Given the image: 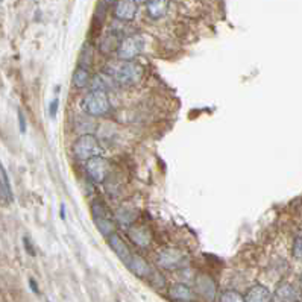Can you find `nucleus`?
<instances>
[{
  "mask_svg": "<svg viewBox=\"0 0 302 302\" xmlns=\"http://www.w3.org/2000/svg\"><path fill=\"white\" fill-rule=\"evenodd\" d=\"M92 213L93 217H111V213L101 201H95L92 203Z\"/></svg>",
  "mask_w": 302,
  "mask_h": 302,
  "instance_id": "4be33fe9",
  "label": "nucleus"
},
{
  "mask_svg": "<svg viewBox=\"0 0 302 302\" xmlns=\"http://www.w3.org/2000/svg\"><path fill=\"white\" fill-rule=\"evenodd\" d=\"M169 296H170L173 301L192 302L195 299V292H193L187 284L178 283V284H173V286L169 289Z\"/></svg>",
  "mask_w": 302,
  "mask_h": 302,
  "instance_id": "f8f14e48",
  "label": "nucleus"
},
{
  "mask_svg": "<svg viewBox=\"0 0 302 302\" xmlns=\"http://www.w3.org/2000/svg\"><path fill=\"white\" fill-rule=\"evenodd\" d=\"M187 263V255L181 249H164L158 254V266L167 270H176L184 267Z\"/></svg>",
  "mask_w": 302,
  "mask_h": 302,
  "instance_id": "39448f33",
  "label": "nucleus"
},
{
  "mask_svg": "<svg viewBox=\"0 0 302 302\" xmlns=\"http://www.w3.org/2000/svg\"><path fill=\"white\" fill-rule=\"evenodd\" d=\"M58 108H59V101H58V99H53V101L50 102V105H49V114H50V117H52V118H55V117H56Z\"/></svg>",
  "mask_w": 302,
  "mask_h": 302,
  "instance_id": "cd10ccee",
  "label": "nucleus"
},
{
  "mask_svg": "<svg viewBox=\"0 0 302 302\" xmlns=\"http://www.w3.org/2000/svg\"><path fill=\"white\" fill-rule=\"evenodd\" d=\"M292 252H293V257H295L296 260H302V234L295 237Z\"/></svg>",
  "mask_w": 302,
  "mask_h": 302,
  "instance_id": "393cba45",
  "label": "nucleus"
},
{
  "mask_svg": "<svg viewBox=\"0 0 302 302\" xmlns=\"http://www.w3.org/2000/svg\"><path fill=\"white\" fill-rule=\"evenodd\" d=\"M115 217L118 219V222H120V223L131 226V225L134 223V220L137 219V213H135V209L122 208V209H118V213L115 214Z\"/></svg>",
  "mask_w": 302,
  "mask_h": 302,
  "instance_id": "6ab92c4d",
  "label": "nucleus"
},
{
  "mask_svg": "<svg viewBox=\"0 0 302 302\" xmlns=\"http://www.w3.org/2000/svg\"><path fill=\"white\" fill-rule=\"evenodd\" d=\"M272 301V293L270 290L263 286V284H255L252 286L246 295H245V302H270Z\"/></svg>",
  "mask_w": 302,
  "mask_h": 302,
  "instance_id": "9b49d317",
  "label": "nucleus"
},
{
  "mask_svg": "<svg viewBox=\"0 0 302 302\" xmlns=\"http://www.w3.org/2000/svg\"><path fill=\"white\" fill-rule=\"evenodd\" d=\"M103 3L105 5H111V3H114V0H103Z\"/></svg>",
  "mask_w": 302,
  "mask_h": 302,
  "instance_id": "2f4dec72",
  "label": "nucleus"
},
{
  "mask_svg": "<svg viewBox=\"0 0 302 302\" xmlns=\"http://www.w3.org/2000/svg\"><path fill=\"white\" fill-rule=\"evenodd\" d=\"M105 69L109 78H112L117 84L125 87L134 85L143 78V67L134 61H123V59L111 61Z\"/></svg>",
  "mask_w": 302,
  "mask_h": 302,
  "instance_id": "f257e3e1",
  "label": "nucleus"
},
{
  "mask_svg": "<svg viewBox=\"0 0 302 302\" xmlns=\"http://www.w3.org/2000/svg\"><path fill=\"white\" fill-rule=\"evenodd\" d=\"M92 82V78H90V73L87 69H82V67H78L72 76V84L75 88H85L87 85H90Z\"/></svg>",
  "mask_w": 302,
  "mask_h": 302,
  "instance_id": "2eb2a0df",
  "label": "nucleus"
},
{
  "mask_svg": "<svg viewBox=\"0 0 302 302\" xmlns=\"http://www.w3.org/2000/svg\"><path fill=\"white\" fill-rule=\"evenodd\" d=\"M219 302H245V296H241L235 290H225L220 293Z\"/></svg>",
  "mask_w": 302,
  "mask_h": 302,
  "instance_id": "412c9836",
  "label": "nucleus"
},
{
  "mask_svg": "<svg viewBox=\"0 0 302 302\" xmlns=\"http://www.w3.org/2000/svg\"><path fill=\"white\" fill-rule=\"evenodd\" d=\"M169 11V0H149L146 3V12L152 20L163 18Z\"/></svg>",
  "mask_w": 302,
  "mask_h": 302,
  "instance_id": "4468645a",
  "label": "nucleus"
},
{
  "mask_svg": "<svg viewBox=\"0 0 302 302\" xmlns=\"http://www.w3.org/2000/svg\"><path fill=\"white\" fill-rule=\"evenodd\" d=\"M61 219H63V220L66 219V205H64V203L61 205Z\"/></svg>",
  "mask_w": 302,
  "mask_h": 302,
  "instance_id": "7c9ffc66",
  "label": "nucleus"
},
{
  "mask_svg": "<svg viewBox=\"0 0 302 302\" xmlns=\"http://www.w3.org/2000/svg\"><path fill=\"white\" fill-rule=\"evenodd\" d=\"M73 152L75 157L81 161H87L93 157L102 155V147L98 141V138L93 134H84L81 135L75 144H73Z\"/></svg>",
  "mask_w": 302,
  "mask_h": 302,
  "instance_id": "7ed1b4c3",
  "label": "nucleus"
},
{
  "mask_svg": "<svg viewBox=\"0 0 302 302\" xmlns=\"http://www.w3.org/2000/svg\"><path fill=\"white\" fill-rule=\"evenodd\" d=\"M195 290L201 295L205 301L214 302L217 298V286L214 280L206 275V274H199L195 280Z\"/></svg>",
  "mask_w": 302,
  "mask_h": 302,
  "instance_id": "0eeeda50",
  "label": "nucleus"
},
{
  "mask_svg": "<svg viewBox=\"0 0 302 302\" xmlns=\"http://www.w3.org/2000/svg\"><path fill=\"white\" fill-rule=\"evenodd\" d=\"M92 63H93V52H92V46L87 43L84 46L82 52H81V56H79V67L88 70V67L92 66Z\"/></svg>",
  "mask_w": 302,
  "mask_h": 302,
  "instance_id": "aec40b11",
  "label": "nucleus"
},
{
  "mask_svg": "<svg viewBox=\"0 0 302 302\" xmlns=\"http://www.w3.org/2000/svg\"><path fill=\"white\" fill-rule=\"evenodd\" d=\"M18 126H20V132L24 134L26 132V118L21 109H18Z\"/></svg>",
  "mask_w": 302,
  "mask_h": 302,
  "instance_id": "c85d7f7f",
  "label": "nucleus"
},
{
  "mask_svg": "<svg viewBox=\"0 0 302 302\" xmlns=\"http://www.w3.org/2000/svg\"><path fill=\"white\" fill-rule=\"evenodd\" d=\"M128 235L140 248H147L150 245V240H152V235H150L149 229L141 228V226H131L128 229Z\"/></svg>",
  "mask_w": 302,
  "mask_h": 302,
  "instance_id": "ddd939ff",
  "label": "nucleus"
},
{
  "mask_svg": "<svg viewBox=\"0 0 302 302\" xmlns=\"http://www.w3.org/2000/svg\"><path fill=\"white\" fill-rule=\"evenodd\" d=\"M125 266L138 278H149V275L152 274V269H150L149 263L138 254H132Z\"/></svg>",
  "mask_w": 302,
  "mask_h": 302,
  "instance_id": "1a4fd4ad",
  "label": "nucleus"
},
{
  "mask_svg": "<svg viewBox=\"0 0 302 302\" xmlns=\"http://www.w3.org/2000/svg\"><path fill=\"white\" fill-rule=\"evenodd\" d=\"M144 50V38L141 35H128L122 38L117 49V59L134 61Z\"/></svg>",
  "mask_w": 302,
  "mask_h": 302,
  "instance_id": "20e7f679",
  "label": "nucleus"
},
{
  "mask_svg": "<svg viewBox=\"0 0 302 302\" xmlns=\"http://www.w3.org/2000/svg\"><path fill=\"white\" fill-rule=\"evenodd\" d=\"M111 103L105 90H93L84 99V109L92 117H103L109 112Z\"/></svg>",
  "mask_w": 302,
  "mask_h": 302,
  "instance_id": "f03ea898",
  "label": "nucleus"
},
{
  "mask_svg": "<svg viewBox=\"0 0 302 302\" xmlns=\"http://www.w3.org/2000/svg\"><path fill=\"white\" fill-rule=\"evenodd\" d=\"M106 238H108L109 248L114 251V254L118 257V260L123 261V263L126 264L132 254H131V251H129V248H128V245L123 241V238H122L118 234H115V232H112V234H111L109 237H106Z\"/></svg>",
  "mask_w": 302,
  "mask_h": 302,
  "instance_id": "9d476101",
  "label": "nucleus"
},
{
  "mask_svg": "<svg viewBox=\"0 0 302 302\" xmlns=\"http://www.w3.org/2000/svg\"><path fill=\"white\" fill-rule=\"evenodd\" d=\"M23 245H24V249H26V252L31 255V257H35V248H34V245H32V241H31V238L29 237H23Z\"/></svg>",
  "mask_w": 302,
  "mask_h": 302,
  "instance_id": "bb28decb",
  "label": "nucleus"
},
{
  "mask_svg": "<svg viewBox=\"0 0 302 302\" xmlns=\"http://www.w3.org/2000/svg\"><path fill=\"white\" fill-rule=\"evenodd\" d=\"M147 280L150 281V284H152L155 289H163V287L166 286V281H164L163 275H160V274H157V272H154V270H152V274L149 275Z\"/></svg>",
  "mask_w": 302,
  "mask_h": 302,
  "instance_id": "b1692460",
  "label": "nucleus"
},
{
  "mask_svg": "<svg viewBox=\"0 0 302 302\" xmlns=\"http://www.w3.org/2000/svg\"><path fill=\"white\" fill-rule=\"evenodd\" d=\"M135 2H137V3H147L149 0H135Z\"/></svg>",
  "mask_w": 302,
  "mask_h": 302,
  "instance_id": "473e14b6",
  "label": "nucleus"
},
{
  "mask_svg": "<svg viewBox=\"0 0 302 302\" xmlns=\"http://www.w3.org/2000/svg\"><path fill=\"white\" fill-rule=\"evenodd\" d=\"M90 87H92V92H93V90H105V92H106V85H105L102 76H99V75H96V76L92 79Z\"/></svg>",
  "mask_w": 302,
  "mask_h": 302,
  "instance_id": "a878e982",
  "label": "nucleus"
},
{
  "mask_svg": "<svg viewBox=\"0 0 302 302\" xmlns=\"http://www.w3.org/2000/svg\"><path fill=\"white\" fill-rule=\"evenodd\" d=\"M85 163H87L85 170H87L88 178L93 183H96V184L105 183V179L108 178V173H109V163H108V160L103 158L102 155H98V157H93V158L87 160Z\"/></svg>",
  "mask_w": 302,
  "mask_h": 302,
  "instance_id": "423d86ee",
  "label": "nucleus"
},
{
  "mask_svg": "<svg viewBox=\"0 0 302 302\" xmlns=\"http://www.w3.org/2000/svg\"><path fill=\"white\" fill-rule=\"evenodd\" d=\"M295 289L290 284H283L275 292V299L278 302H292L295 299Z\"/></svg>",
  "mask_w": 302,
  "mask_h": 302,
  "instance_id": "a211bd4d",
  "label": "nucleus"
},
{
  "mask_svg": "<svg viewBox=\"0 0 302 302\" xmlns=\"http://www.w3.org/2000/svg\"><path fill=\"white\" fill-rule=\"evenodd\" d=\"M120 41H122V40H118L115 34H108V35H105V37L101 40L99 49H101L102 53L109 55V53H111V52H114V50L117 52Z\"/></svg>",
  "mask_w": 302,
  "mask_h": 302,
  "instance_id": "dca6fc26",
  "label": "nucleus"
},
{
  "mask_svg": "<svg viewBox=\"0 0 302 302\" xmlns=\"http://www.w3.org/2000/svg\"><path fill=\"white\" fill-rule=\"evenodd\" d=\"M29 286H31V289H32L35 293H40V289H38V286H37V283H35L34 280H29Z\"/></svg>",
  "mask_w": 302,
  "mask_h": 302,
  "instance_id": "c756f323",
  "label": "nucleus"
},
{
  "mask_svg": "<svg viewBox=\"0 0 302 302\" xmlns=\"http://www.w3.org/2000/svg\"><path fill=\"white\" fill-rule=\"evenodd\" d=\"M138 3L135 0H117L114 5V17L120 21H132L137 15Z\"/></svg>",
  "mask_w": 302,
  "mask_h": 302,
  "instance_id": "6e6552de",
  "label": "nucleus"
},
{
  "mask_svg": "<svg viewBox=\"0 0 302 302\" xmlns=\"http://www.w3.org/2000/svg\"><path fill=\"white\" fill-rule=\"evenodd\" d=\"M95 223L103 237H109L115 229V223L111 217H95Z\"/></svg>",
  "mask_w": 302,
  "mask_h": 302,
  "instance_id": "f3484780",
  "label": "nucleus"
},
{
  "mask_svg": "<svg viewBox=\"0 0 302 302\" xmlns=\"http://www.w3.org/2000/svg\"><path fill=\"white\" fill-rule=\"evenodd\" d=\"M12 192H11V189H8L6 186H5V183L3 181H0V205L2 206H8L11 202H12Z\"/></svg>",
  "mask_w": 302,
  "mask_h": 302,
  "instance_id": "5701e85b",
  "label": "nucleus"
},
{
  "mask_svg": "<svg viewBox=\"0 0 302 302\" xmlns=\"http://www.w3.org/2000/svg\"><path fill=\"white\" fill-rule=\"evenodd\" d=\"M299 280H301V283H302V274H301V278H299Z\"/></svg>",
  "mask_w": 302,
  "mask_h": 302,
  "instance_id": "72a5a7b5",
  "label": "nucleus"
}]
</instances>
